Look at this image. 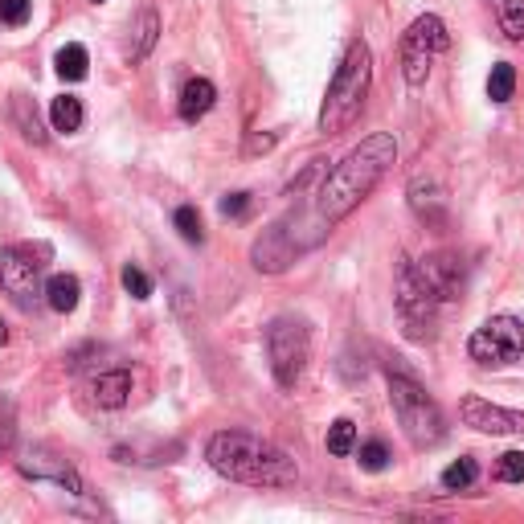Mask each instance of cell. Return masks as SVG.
I'll return each mask as SVG.
<instances>
[{
  "label": "cell",
  "mask_w": 524,
  "mask_h": 524,
  "mask_svg": "<svg viewBox=\"0 0 524 524\" xmlns=\"http://www.w3.org/2000/svg\"><path fill=\"white\" fill-rule=\"evenodd\" d=\"M172 226H177V234L185 238V242H205V226H201V213L193 209V205H181L177 213H172Z\"/></svg>",
  "instance_id": "obj_26"
},
{
  "label": "cell",
  "mask_w": 524,
  "mask_h": 524,
  "mask_svg": "<svg viewBox=\"0 0 524 524\" xmlns=\"http://www.w3.org/2000/svg\"><path fill=\"white\" fill-rule=\"evenodd\" d=\"M410 209L422 217V222H434V226H443V217H447V197L443 189L434 185V181H414L410 185Z\"/></svg>",
  "instance_id": "obj_16"
},
{
  "label": "cell",
  "mask_w": 524,
  "mask_h": 524,
  "mask_svg": "<svg viewBox=\"0 0 524 524\" xmlns=\"http://www.w3.org/2000/svg\"><path fill=\"white\" fill-rule=\"evenodd\" d=\"M328 451H332L336 459H344V455L357 451V422H353V418H336V422L328 426Z\"/></svg>",
  "instance_id": "obj_21"
},
{
  "label": "cell",
  "mask_w": 524,
  "mask_h": 524,
  "mask_svg": "<svg viewBox=\"0 0 524 524\" xmlns=\"http://www.w3.org/2000/svg\"><path fill=\"white\" fill-rule=\"evenodd\" d=\"M389 402H393V414H398L402 434L418 451L439 447L447 439V418H443L439 402H434L414 377L389 373Z\"/></svg>",
  "instance_id": "obj_4"
},
{
  "label": "cell",
  "mask_w": 524,
  "mask_h": 524,
  "mask_svg": "<svg viewBox=\"0 0 524 524\" xmlns=\"http://www.w3.org/2000/svg\"><path fill=\"white\" fill-rule=\"evenodd\" d=\"M467 357L479 369L516 365L524 357V320H516V316H492V320H484L471 332V340H467Z\"/></svg>",
  "instance_id": "obj_6"
},
{
  "label": "cell",
  "mask_w": 524,
  "mask_h": 524,
  "mask_svg": "<svg viewBox=\"0 0 524 524\" xmlns=\"http://www.w3.org/2000/svg\"><path fill=\"white\" fill-rule=\"evenodd\" d=\"M267 357H271V373L283 389H295V381L308 369L312 357V332L299 316H275L267 324Z\"/></svg>",
  "instance_id": "obj_5"
},
{
  "label": "cell",
  "mask_w": 524,
  "mask_h": 524,
  "mask_svg": "<svg viewBox=\"0 0 524 524\" xmlns=\"http://www.w3.org/2000/svg\"><path fill=\"white\" fill-rule=\"evenodd\" d=\"M17 467H21L29 479H50V484H58V488H66V492H74V496L82 492V475L74 471V463H70L66 455L50 451V447H29V451H21Z\"/></svg>",
  "instance_id": "obj_13"
},
{
  "label": "cell",
  "mask_w": 524,
  "mask_h": 524,
  "mask_svg": "<svg viewBox=\"0 0 524 524\" xmlns=\"http://www.w3.org/2000/svg\"><path fill=\"white\" fill-rule=\"evenodd\" d=\"M95 5H107V0H95Z\"/></svg>",
  "instance_id": "obj_35"
},
{
  "label": "cell",
  "mask_w": 524,
  "mask_h": 524,
  "mask_svg": "<svg viewBox=\"0 0 524 524\" xmlns=\"http://www.w3.org/2000/svg\"><path fill=\"white\" fill-rule=\"evenodd\" d=\"M119 279H123V291H127L131 299H152V279H148L140 267H131V262H127Z\"/></svg>",
  "instance_id": "obj_28"
},
{
  "label": "cell",
  "mask_w": 524,
  "mask_h": 524,
  "mask_svg": "<svg viewBox=\"0 0 524 524\" xmlns=\"http://www.w3.org/2000/svg\"><path fill=\"white\" fill-rule=\"evenodd\" d=\"M217 209H222V217H246L250 213V193H226Z\"/></svg>",
  "instance_id": "obj_31"
},
{
  "label": "cell",
  "mask_w": 524,
  "mask_h": 524,
  "mask_svg": "<svg viewBox=\"0 0 524 524\" xmlns=\"http://www.w3.org/2000/svg\"><path fill=\"white\" fill-rule=\"evenodd\" d=\"M447 50H451V33H447L443 17H434V13L418 17V21L402 33V74H406V82H410V86H422V82L430 78L434 58L447 54Z\"/></svg>",
  "instance_id": "obj_8"
},
{
  "label": "cell",
  "mask_w": 524,
  "mask_h": 524,
  "mask_svg": "<svg viewBox=\"0 0 524 524\" xmlns=\"http://www.w3.org/2000/svg\"><path fill=\"white\" fill-rule=\"evenodd\" d=\"M459 418L463 426L479 430V434H524V410H508V406H496L479 393H467L459 402Z\"/></svg>",
  "instance_id": "obj_10"
},
{
  "label": "cell",
  "mask_w": 524,
  "mask_h": 524,
  "mask_svg": "<svg viewBox=\"0 0 524 524\" xmlns=\"http://www.w3.org/2000/svg\"><path fill=\"white\" fill-rule=\"evenodd\" d=\"M0 287H5L17 303L37 299L41 291H46L41 287V262L21 246H5L0 250Z\"/></svg>",
  "instance_id": "obj_9"
},
{
  "label": "cell",
  "mask_w": 524,
  "mask_h": 524,
  "mask_svg": "<svg viewBox=\"0 0 524 524\" xmlns=\"http://www.w3.org/2000/svg\"><path fill=\"white\" fill-rule=\"evenodd\" d=\"M369 86H373V54L361 37H353L344 46V58H340V66L328 82V95H324V107H320L324 136H340V131H348L361 119Z\"/></svg>",
  "instance_id": "obj_3"
},
{
  "label": "cell",
  "mask_w": 524,
  "mask_h": 524,
  "mask_svg": "<svg viewBox=\"0 0 524 524\" xmlns=\"http://www.w3.org/2000/svg\"><path fill=\"white\" fill-rule=\"evenodd\" d=\"M78 299H82V283H78V275H54V279L46 283V303H50L54 312L70 316V312L78 308Z\"/></svg>",
  "instance_id": "obj_17"
},
{
  "label": "cell",
  "mask_w": 524,
  "mask_h": 524,
  "mask_svg": "<svg viewBox=\"0 0 524 524\" xmlns=\"http://www.w3.org/2000/svg\"><path fill=\"white\" fill-rule=\"evenodd\" d=\"M82 119H86L82 99H74V95H58V99L50 103V123H54V131H62V136H74V131L82 127Z\"/></svg>",
  "instance_id": "obj_18"
},
{
  "label": "cell",
  "mask_w": 524,
  "mask_h": 524,
  "mask_svg": "<svg viewBox=\"0 0 524 524\" xmlns=\"http://www.w3.org/2000/svg\"><path fill=\"white\" fill-rule=\"evenodd\" d=\"M299 242H291V230H287V222H275L271 230H262L258 238H254V246H250V262H254V271H262V275H279V271H287L291 262L299 258Z\"/></svg>",
  "instance_id": "obj_12"
},
{
  "label": "cell",
  "mask_w": 524,
  "mask_h": 524,
  "mask_svg": "<svg viewBox=\"0 0 524 524\" xmlns=\"http://www.w3.org/2000/svg\"><path fill=\"white\" fill-rule=\"evenodd\" d=\"M205 459L222 479L246 488H291L299 479V467L283 447L246 430H217L205 447Z\"/></svg>",
  "instance_id": "obj_2"
},
{
  "label": "cell",
  "mask_w": 524,
  "mask_h": 524,
  "mask_svg": "<svg viewBox=\"0 0 524 524\" xmlns=\"http://www.w3.org/2000/svg\"><path fill=\"white\" fill-rule=\"evenodd\" d=\"M156 33H160V17L152 9L140 13V29H136V50H131V62H144L156 46Z\"/></svg>",
  "instance_id": "obj_25"
},
{
  "label": "cell",
  "mask_w": 524,
  "mask_h": 524,
  "mask_svg": "<svg viewBox=\"0 0 524 524\" xmlns=\"http://www.w3.org/2000/svg\"><path fill=\"white\" fill-rule=\"evenodd\" d=\"M0 344H9V328H5V320H0Z\"/></svg>",
  "instance_id": "obj_34"
},
{
  "label": "cell",
  "mask_w": 524,
  "mask_h": 524,
  "mask_svg": "<svg viewBox=\"0 0 524 524\" xmlns=\"http://www.w3.org/2000/svg\"><path fill=\"white\" fill-rule=\"evenodd\" d=\"M86 66H91V58H86V46H78V41L62 46L58 58H54V70H58V78H66V82H82V78H86Z\"/></svg>",
  "instance_id": "obj_19"
},
{
  "label": "cell",
  "mask_w": 524,
  "mask_h": 524,
  "mask_svg": "<svg viewBox=\"0 0 524 524\" xmlns=\"http://www.w3.org/2000/svg\"><path fill=\"white\" fill-rule=\"evenodd\" d=\"M496 479L500 484H524V451H504L496 463Z\"/></svg>",
  "instance_id": "obj_27"
},
{
  "label": "cell",
  "mask_w": 524,
  "mask_h": 524,
  "mask_svg": "<svg viewBox=\"0 0 524 524\" xmlns=\"http://www.w3.org/2000/svg\"><path fill=\"white\" fill-rule=\"evenodd\" d=\"M500 29L508 41H524V0H496Z\"/></svg>",
  "instance_id": "obj_24"
},
{
  "label": "cell",
  "mask_w": 524,
  "mask_h": 524,
  "mask_svg": "<svg viewBox=\"0 0 524 524\" xmlns=\"http://www.w3.org/2000/svg\"><path fill=\"white\" fill-rule=\"evenodd\" d=\"M33 13V0H0V25L9 29H21Z\"/></svg>",
  "instance_id": "obj_29"
},
{
  "label": "cell",
  "mask_w": 524,
  "mask_h": 524,
  "mask_svg": "<svg viewBox=\"0 0 524 524\" xmlns=\"http://www.w3.org/2000/svg\"><path fill=\"white\" fill-rule=\"evenodd\" d=\"M91 398L103 406V410H123L127 398H131V373L127 369H107L91 381Z\"/></svg>",
  "instance_id": "obj_14"
},
{
  "label": "cell",
  "mask_w": 524,
  "mask_h": 524,
  "mask_svg": "<svg viewBox=\"0 0 524 524\" xmlns=\"http://www.w3.org/2000/svg\"><path fill=\"white\" fill-rule=\"evenodd\" d=\"M512 91H516V70H512L508 62H496L492 74H488V99H492L496 107H504V103L512 99Z\"/></svg>",
  "instance_id": "obj_23"
},
{
  "label": "cell",
  "mask_w": 524,
  "mask_h": 524,
  "mask_svg": "<svg viewBox=\"0 0 524 524\" xmlns=\"http://www.w3.org/2000/svg\"><path fill=\"white\" fill-rule=\"evenodd\" d=\"M9 443H13V418L0 422V447H9Z\"/></svg>",
  "instance_id": "obj_33"
},
{
  "label": "cell",
  "mask_w": 524,
  "mask_h": 524,
  "mask_svg": "<svg viewBox=\"0 0 524 524\" xmlns=\"http://www.w3.org/2000/svg\"><path fill=\"white\" fill-rule=\"evenodd\" d=\"M418 271H422V279L430 283V291L439 295L443 303L463 299V291H467V267H463V258H459V254H451V250H434V254L418 258Z\"/></svg>",
  "instance_id": "obj_11"
},
{
  "label": "cell",
  "mask_w": 524,
  "mask_h": 524,
  "mask_svg": "<svg viewBox=\"0 0 524 524\" xmlns=\"http://www.w3.org/2000/svg\"><path fill=\"white\" fill-rule=\"evenodd\" d=\"M365 471H385L389 467V447L381 443V439H373V443H365L361 447V459H357Z\"/></svg>",
  "instance_id": "obj_30"
},
{
  "label": "cell",
  "mask_w": 524,
  "mask_h": 524,
  "mask_svg": "<svg viewBox=\"0 0 524 524\" xmlns=\"http://www.w3.org/2000/svg\"><path fill=\"white\" fill-rule=\"evenodd\" d=\"M275 140H279V136H254V140L246 144V152H267V148H275Z\"/></svg>",
  "instance_id": "obj_32"
},
{
  "label": "cell",
  "mask_w": 524,
  "mask_h": 524,
  "mask_svg": "<svg viewBox=\"0 0 524 524\" xmlns=\"http://www.w3.org/2000/svg\"><path fill=\"white\" fill-rule=\"evenodd\" d=\"M475 479H479V463H475L471 455H463V459H455V463L443 471V488H447V492H467Z\"/></svg>",
  "instance_id": "obj_22"
},
{
  "label": "cell",
  "mask_w": 524,
  "mask_h": 524,
  "mask_svg": "<svg viewBox=\"0 0 524 524\" xmlns=\"http://www.w3.org/2000/svg\"><path fill=\"white\" fill-rule=\"evenodd\" d=\"M13 123H17V131L29 140V144H46V131H41V119H37V107H29V99L25 95H13Z\"/></svg>",
  "instance_id": "obj_20"
},
{
  "label": "cell",
  "mask_w": 524,
  "mask_h": 524,
  "mask_svg": "<svg viewBox=\"0 0 524 524\" xmlns=\"http://www.w3.org/2000/svg\"><path fill=\"white\" fill-rule=\"evenodd\" d=\"M439 308L443 299L430 291V283L422 279L418 262H402L398 267V316L406 324V336L410 340H426L434 336V324H439Z\"/></svg>",
  "instance_id": "obj_7"
},
{
  "label": "cell",
  "mask_w": 524,
  "mask_h": 524,
  "mask_svg": "<svg viewBox=\"0 0 524 524\" xmlns=\"http://www.w3.org/2000/svg\"><path fill=\"white\" fill-rule=\"evenodd\" d=\"M393 160H398V140H393L389 131H373V136H365L324 177L320 197H316V217L324 226L344 222V217L385 181V172L393 168Z\"/></svg>",
  "instance_id": "obj_1"
},
{
  "label": "cell",
  "mask_w": 524,
  "mask_h": 524,
  "mask_svg": "<svg viewBox=\"0 0 524 524\" xmlns=\"http://www.w3.org/2000/svg\"><path fill=\"white\" fill-rule=\"evenodd\" d=\"M213 103H217V86L209 78H189L181 86V107L177 111H181L185 123H197V119H205L213 111Z\"/></svg>",
  "instance_id": "obj_15"
}]
</instances>
